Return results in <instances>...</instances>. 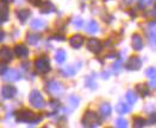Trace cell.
Wrapping results in <instances>:
<instances>
[{"mask_svg": "<svg viewBox=\"0 0 156 128\" xmlns=\"http://www.w3.org/2000/svg\"><path fill=\"white\" fill-rule=\"evenodd\" d=\"M16 119L19 122H30V123H38L42 120L41 115H35L29 109H20L16 113Z\"/></svg>", "mask_w": 156, "mask_h": 128, "instance_id": "6da1fadb", "label": "cell"}, {"mask_svg": "<svg viewBox=\"0 0 156 128\" xmlns=\"http://www.w3.org/2000/svg\"><path fill=\"white\" fill-rule=\"evenodd\" d=\"M82 125L85 128H97L100 125V119L93 110H87L82 117Z\"/></svg>", "mask_w": 156, "mask_h": 128, "instance_id": "7a4b0ae2", "label": "cell"}, {"mask_svg": "<svg viewBox=\"0 0 156 128\" xmlns=\"http://www.w3.org/2000/svg\"><path fill=\"white\" fill-rule=\"evenodd\" d=\"M35 69L39 74H47L50 71V61L47 56L38 57L35 61Z\"/></svg>", "mask_w": 156, "mask_h": 128, "instance_id": "3957f363", "label": "cell"}, {"mask_svg": "<svg viewBox=\"0 0 156 128\" xmlns=\"http://www.w3.org/2000/svg\"><path fill=\"white\" fill-rule=\"evenodd\" d=\"M29 100H30L31 106H34V107H36V108H38V109L43 108L44 104H45L42 94H41L37 89H34L31 93H30V97H29Z\"/></svg>", "mask_w": 156, "mask_h": 128, "instance_id": "277c9868", "label": "cell"}, {"mask_svg": "<svg viewBox=\"0 0 156 128\" xmlns=\"http://www.w3.org/2000/svg\"><path fill=\"white\" fill-rule=\"evenodd\" d=\"M87 49L91 52H93V53H99L103 49V44H101V42L99 39L91 38L88 39V42H87Z\"/></svg>", "mask_w": 156, "mask_h": 128, "instance_id": "5b68a950", "label": "cell"}, {"mask_svg": "<svg viewBox=\"0 0 156 128\" xmlns=\"http://www.w3.org/2000/svg\"><path fill=\"white\" fill-rule=\"evenodd\" d=\"M141 66H142V59L137 56L130 57L129 61H128V64H126V68L129 70H138Z\"/></svg>", "mask_w": 156, "mask_h": 128, "instance_id": "8992f818", "label": "cell"}, {"mask_svg": "<svg viewBox=\"0 0 156 128\" xmlns=\"http://www.w3.org/2000/svg\"><path fill=\"white\" fill-rule=\"evenodd\" d=\"M131 46L136 51L142 50V48H143V39H142V37L138 33L132 35V37H131Z\"/></svg>", "mask_w": 156, "mask_h": 128, "instance_id": "52a82bcc", "label": "cell"}, {"mask_svg": "<svg viewBox=\"0 0 156 128\" xmlns=\"http://www.w3.org/2000/svg\"><path fill=\"white\" fill-rule=\"evenodd\" d=\"M83 42H85V37L81 36V35H74V36H72V37L69 38V44H70V46L74 48V49L81 48L82 44H83Z\"/></svg>", "mask_w": 156, "mask_h": 128, "instance_id": "ba28073f", "label": "cell"}, {"mask_svg": "<svg viewBox=\"0 0 156 128\" xmlns=\"http://www.w3.org/2000/svg\"><path fill=\"white\" fill-rule=\"evenodd\" d=\"M13 53L19 58H25L29 55V50H27V48L24 44H17L14 46V49H13Z\"/></svg>", "mask_w": 156, "mask_h": 128, "instance_id": "9c48e42d", "label": "cell"}, {"mask_svg": "<svg viewBox=\"0 0 156 128\" xmlns=\"http://www.w3.org/2000/svg\"><path fill=\"white\" fill-rule=\"evenodd\" d=\"M47 90H48V93H50L52 95H56L62 91V86L56 81H50L47 84Z\"/></svg>", "mask_w": 156, "mask_h": 128, "instance_id": "30bf717a", "label": "cell"}, {"mask_svg": "<svg viewBox=\"0 0 156 128\" xmlns=\"http://www.w3.org/2000/svg\"><path fill=\"white\" fill-rule=\"evenodd\" d=\"M16 94H17V89L13 86H5L1 89V95L4 96V99H12Z\"/></svg>", "mask_w": 156, "mask_h": 128, "instance_id": "8fae6325", "label": "cell"}, {"mask_svg": "<svg viewBox=\"0 0 156 128\" xmlns=\"http://www.w3.org/2000/svg\"><path fill=\"white\" fill-rule=\"evenodd\" d=\"M9 20V7L5 2L0 4V25L5 24Z\"/></svg>", "mask_w": 156, "mask_h": 128, "instance_id": "7c38bea8", "label": "cell"}, {"mask_svg": "<svg viewBox=\"0 0 156 128\" xmlns=\"http://www.w3.org/2000/svg\"><path fill=\"white\" fill-rule=\"evenodd\" d=\"M0 56H1L2 59L10 62L13 58V50H11L9 46H2L1 50H0Z\"/></svg>", "mask_w": 156, "mask_h": 128, "instance_id": "4fadbf2b", "label": "cell"}, {"mask_svg": "<svg viewBox=\"0 0 156 128\" xmlns=\"http://www.w3.org/2000/svg\"><path fill=\"white\" fill-rule=\"evenodd\" d=\"M148 36L153 44H156V23L151 22L148 25Z\"/></svg>", "mask_w": 156, "mask_h": 128, "instance_id": "5bb4252c", "label": "cell"}, {"mask_svg": "<svg viewBox=\"0 0 156 128\" xmlns=\"http://www.w3.org/2000/svg\"><path fill=\"white\" fill-rule=\"evenodd\" d=\"M55 10H56V8H55L54 4H52L51 1H49V0L44 1V2L41 5V13H44V14H47V13L54 12Z\"/></svg>", "mask_w": 156, "mask_h": 128, "instance_id": "9a60e30c", "label": "cell"}, {"mask_svg": "<svg viewBox=\"0 0 156 128\" xmlns=\"http://www.w3.org/2000/svg\"><path fill=\"white\" fill-rule=\"evenodd\" d=\"M4 79L5 81H18V79H20V74L17 70L13 69V70H10V71H7L5 74Z\"/></svg>", "mask_w": 156, "mask_h": 128, "instance_id": "2e32d148", "label": "cell"}, {"mask_svg": "<svg viewBox=\"0 0 156 128\" xmlns=\"http://www.w3.org/2000/svg\"><path fill=\"white\" fill-rule=\"evenodd\" d=\"M39 38H41V36H39L38 33L29 32V33L26 35V42H27L29 44H31V45H36V44L38 43Z\"/></svg>", "mask_w": 156, "mask_h": 128, "instance_id": "e0dca14e", "label": "cell"}, {"mask_svg": "<svg viewBox=\"0 0 156 128\" xmlns=\"http://www.w3.org/2000/svg\"><path fill=\"white\" fill-rule=\"evenodd\" d=\"M30 14H31V12L29 10H18L17 11V18L20 20V23L24 24L27 20V18L30 17Z\"/></svg>", "mask_w": 156, "mask_h": 128, "instance_id": "ac0fdd59", "label": "cell"}, {"mask_svg": "<svg viewBox=\"0 0 156 128\" xmlns=\"http://www.w3.org/2000/svg\"><path fill=\"white\" fill-rule=\"evenodd\" d=\"M99 109H100V114L103 116H108L111 114V110H112V108H111V106H110V103L107 102H104L100 104V107H99Z\"/></svg>", "mask_w": 156, "mask_h": 128, "instance_id": "d6986e66", "label": "cell"}, {"mask_svg": "<svg viewBox=\"0 0 156 128\" xmlns=\"http://www.w3.org/2000/svg\"><path fill=\"white\" fill-rule=\"evenodd\" d=\"M66 58H67V55H66V51L65 50H62V49H58L56 53H55V59H56V62L57 63H63L66 61Z\"/></svg>", "mask_w": 156, "mask_h": 128, "instance_id": "ffe728a7", "label": "cell"}, {"mask_svg": "<svg viewBox=\"0 0 156 128\" xmlns=\"http://www.w3.org/2000/svg\"><path fill=\"white\" fill-rule=\"evenodd\" d=\"M47 24H45V22L44 20H41V19H34L32 22H31V27L34 29V30H39V29H43V27H45Z\"/></svg>", "mask_w": 156, "mask_h": 128, "instance_id": "44dd1931", "label": "cell"}, {"mask_svg": "<svg viewBox=\"0 0 156 128\" xmlns=\"http://www.w3.org/2000/svg\"><path fill=\"white\" fill-rule=\"evenodd\" d=\"M116 110H117L119 114H126V113H129V110H130V107H128L125 103H118L117 107H116Z\"/></svg>", "mask_w": 156, "mask_h": 128, "instance_id": "7402d4cb", "label": "cell"}, {"mask_svg": "<svg viewBox=\"0 0 156 128\" xmlns=\"http://www.w3.org/2000/svg\"><path fill=\"white\" fill-rule=\"evenodd\" d=\"M98 30H99L98 23L94 22V20H91V22L88 23V25H87V31H88L90 33H95V32H98Z\"/></svg>", "mask_w": 156, "mask_h": 128, "instance_id": "603a6c76", "label": "cell"}, {"mask_svg": "<svg viewBox=\"0 0 156 128\" xmlns=\"http://www.w3.org/2000/svg\"><path fill=\"white\" fill-rule=\"evenodd\" d=\"M137 90H138L140 95H142V96H148V95H149V88H148L145 84H140V86H137Z\"/></svg>", "mask_w": 156, "mask_h": 128, "instance_id": "cb8c5ba5", "label": "cell"}, {"mask_svg": "<svg viewBox=\"0 0 156 128\" xmlns=\"http://www.w3.org/2000/svg\"><path fill=\"white\" fill-rule=\"evenodd\" d=\"M126 100H128L129 104H133V103L137 101V96L135 95V93H133V91L129 90V91L126 93Z\"/></svg>", "mask_w": 156, "mask_h": 128, "instance_id": "d4e9b609", "label": "cell"}, {"mask_svg": "<svg viewBox=\"0 0 156 128\" xmlns=\"http://www.w3.org/2000/svg\"><path fill=\"white\" fill-rule=\"evenodd\" d=\"M144 123H145V121L140 116L133 119V128H143Z\"/></svg>", "mask_w": 156, "mask_h": 128, "instance_id": "484cf974", "label": "cell"}, {"mask_svg": "<svg viewBox=\"0 0 156 128\" xmlns=\"http://www.w3.org/2000/svg\"><path fill=\"white\" fill-rule=\"evenodd\" d=\"M61 72H62L63 75H66V76H72V75H74V74L76 72V69L73 68V66H68V68L63 69Z\"/></svg>", "mask_w": 156, "mask_h": 128, "instance_id": "4316f807", "label": "cell"}, {"mask_svg": "<svg viewBox=\"0 0 156 128\" xmlns=\"http://www.w3.org/2000/svg\"><path fill=\"white\" fill-rule=\"evenodd\" d=\"M79 102H80V100H79L76 96H70L69 100H68V103H69V106H70L72 108H76Z\"/></svg>", "mask_w": 156, "mask_h": 128, "instance_id": "83f0119b", "label": "cell"}, {"mask_svg": "<svg viewBox=\"0 0 156 128\" xmlns=\"http://www.w3.org/2000/svg\"><path fill=\"white\" fill-rule=\"evenodd\" d=\"M116 125H117V128H128V121L123 117H119L116 121Z\"/></svg>", "mask_w": 156, "mask_h": 128, "instance_id": "f1b7e54d", "label": "cell"}, {"mask_svg": "<svg viewBox=\"0 0 156 128\" xmlns=\"http://www.w3.org/2000/svg\"><path fill=\"white\" fill-rule=\"evenodd\" d=\"M145 75L149 77L150 79H153V78H156V68H149V69H147V71H145Z\"/></svg>", "mask_w": 156, "mask_h": 128, "instance_id": "f546056e", "label": "cell"}, {"mask_svg": "<svg viewBox=\"0 0 156 128\" xmlns=\"http://www.w3.org/2000/svg\"><path fill=\"white\" fill-rule=\"evenodd\" d=\"M73 24H74V26H75V27L80 29V27H82V26H83V19H82L81 17H76V18L74 19Z\"/></svg>", "mask_w": 156, "mask_h": 128, "instance_id": "4dcf8cb0", "label": "cell"}, {"mask_svg": "<svg viewBox=\"0 0 156 128\" xmlns=\"http://www.w3.org/2000/svg\"><path fill=\"white\" fill-rule=\"evenodd\" d=\"M112 68H113V71H115V74H118V72H119V70H120V68H122V61L119 59V61H117L116 63H113Z\"/></svg>", "mask_w": 156, "mask_h": 128, "instance_id": "1f68e13d", "label": "cell"}, {"mask_svg": "<svg viewBox=\"0 0 156 128\" xmlns=\"http://www.w3.org/2000/svg\"><path fill=\"white\" fill-rule=\"evenodd\" d=\"M86 86H87V87H91L92 89H95V87H97L95 82L93 81V78H91V77H88V78L86 79Z\"/></svg>", "mask_w": 156, "mask_h": 128, "instance_id": "d6a6232c", "label": "cell"}, {"mask_svg": "<svg viewBox=\"0 0 156 128\" xmlns=\"http://www.w3.org/2000/svg\"><path fill=\"white\" fill-rule=\"evenodd\" d=\"M151 2H153V0H140V7H141V8H144L145 6L150 5Z\"/></svg>", "mask_w": 156, "mask_h": 128, "instance_id": "836d02e7", "label": "cell"}, {"mask_svg": "<svg viewBox=\"0 0 156 128\" xmlns=\"http://www.w3.org/2000/svg\"><path fill=\"white\" fill-rule=\"evenodd\" d=\"M7 72V66L5 63H0V75L2 74H6Z\"/></svg>", "mask_w": 156, "mask_h": 128, "instance_id": "e575fe53", "label": "cell"}, {"mask_svg": "<svg viewBox=\"0 0 156 128\" xmlns=\"http://www.w3.org/2000/svg\"><path fill=\"white\" fill-rule=\"evenodd\" d=\"M49 104L51 106V108H52V109H55V110H56V109L60 107V102H58V101H56V100H52V101H50V103H49Z\"/></svg>", "mask_w": 156, "mask_h": 128, "instance_id": "d590c367", "label": "cell"}, {"mask_svg": "<svg viewBox=\"0 0 156 128\" xmlns=\"http://www.w3.org/2000/svg\"><path fill=\"white\" fill-rule=\"evenodd\" d=\"M30 2H31L34 6H41V5H42V0H30Z\"/></svg>", "mask_w": 156, "mask_h": 128, "instance_id": "8d00e7d4", "label": "cell"}, {"mask_svg": "<svg viewBox=\"0 0 156 128\" xmlns=\"http://www.w3.org/2000/svg\"><path fill=\"white\" fill-rule=\"evenodd\" d=\"M156 122V115L154 114V115H150V117H149V120H148V123H155Z\"/></svg>", "mask_w": 156, "mask_h": 128, "instance_id": "74e56055", "label": "cell"}, {"mask_svg": "<svg viewBox=\"0 0 156 128\" xmlns=\"http://www.w3.org/2000/svg\"><path fill=\"white\" fill-rule=\"evenodd\" d=\"M149 87H151L153 89H156V78H153L149 83Z\"/></svg>", "mask_w": 156, "mask_h": 128, "instance_id": "f35d334b", "label": "cell"}, {"mask_svg": "<svg viewBox=\"0 0 156 128\" xmlns=\"http://www.w3.org/2000/svg\"><path fill=\"white\" fill-rule=\"evenodd\" d=\"M52 38L57 39V40H60V42H61V40H65V36H63V35H55Z\"/></svg>", "mask_w": 156, "mask_h": 128, "instance_id": "ab89813d", "label": "cell"}, {"mask_svg": "<svg viewBox=\"0 0 156 128\" xmlns=\"http://www.w3.org/2000/svg\"><path fill=\"white\" fill-rule=\"evenodd\" d=\"M5 38V31H2V30H0V42H2Z\"/></svg>", "mask_w": 156, "mask_h": 128, "instance_id": "60d3db41", "label": "cell"}, {"mask_svg": "<svg viewBox=\"0 0 156 128\" xmlns=\"http://www.w3.org/2000/svg\"><path fill=\"white\" fill-rule=\"evenodd\" d=\"M13 0H2L1 2H5V4H7V2H12Z\"/></svg>", "mask_w": 156, "mask_h": 128, "instance_id": "b9f144b4", "label": "cell"}, {"mask_svg": "<svg viewBox=\"0 0 156 128\" xmlns=\"http://www.w3.org/2000/svg\"><path fill=\"white\" fill-rule=\"evenodd\" d=\"M42 128H48V127H42Z\"/></svg>", "mask_w": 156, "mask_h": 128, "instance_id": "7bdbcfd3", "label": "cell"}]
</instances>
